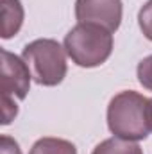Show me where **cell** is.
Returning <instances> with one entry per match:
<instances>
[{"instance_id":"3957f363","label":"cell","mask_w":152,"mask_h":154,"mask_svg":"<svg viewBox=\"0 0 152 154\" xmlns=\"http://www.w3.org/2000/svg\"><path fill=\"white\" fill-rule=\"evenodd\" d=\"M65 45L52 38H39L27 43L22 57L27 63L32 81L39 86H57L65 81L68 72Z\"/></svg>"},{"instance_id":"5b68a950","label":"cell","mask_w":152,"mask_h":154,"mask_svg":"<svg viewBox=\"0 0 152 154\" xmlns=\"http://www.w3.org/2000/svg\"><path fill=\"white\" fill-rule=\"evenodd\" d=\"M32 74L23 57L2 48V95L23 100L31 90Z\"/></svg>"},{"instance_id":"ba28073f","label":"cell","mask_w":152,"mask_h":154,"mask_svg":"<svg viewBox=\"0 0 152 154\" xmlns=\"http://www.w3.org/2000/svg\"><path fill=\"white\" fill-rule=\"evenodd\" d=\"M91 154H143V149L138 145V142H129L113 136L100 142Z\"/></svg>"},{"instance_id":"30bf717a","label":"cell","mask_w":152,"mask_h":154,"mask_svg":"<svg viewBox=\"0 0 152 154\" xmlns=\"http://www.w3.org/2000/svg\"><path fill=\"white\" fill-rule=\"evenodd\" d=\"M136 77H138V82L145 88L152 91V54L143 57L140 63H138V68H136Z\"/></svg>"},{"instance_id":"9c48e42d","label":"cell","mask_w":152,"mask_h":154,"mask_svg":"<svg viewBox=\"0 0 152 154\" xmlns=\"http://www.w3.org/2000/svg\"><path fill=\"white\" fill-rule=\"evenodd\" d=\"M138 25L143 36L152 41V0H147L138 11Z\"/></svg>"},{"instance_id":"7a4b0ae2","label":"cell","mask_w":152,"mask_h":154,"mask_svg":"<svg viewBox=\"0 0 152 154\" xmlns=\"http://www.w3.org/2000/svg\"><path fill=\"white\" fill-rule=\"evenodd\" d=\"M65 50L72 63L81 68L104 65L113 52V32L97 23L74 25L65 36Z\"/></svg>"},{"instance_id":"4fadbf2b","label":"cell","mask_w":152,"mask_h":154,"mask_svg":"<svg viewBox=\"0 0 152 154\" xmlns=\"http://www.w3.org/2000/svg\"><path fill=\"white\" fill-rule=\"evenodd\" d=\"M150 129H152V99H150Z\"/></svg>"},{"instance_id":"6da1fadb","label":"cell","mask_w":152,"mask_h":154,"mask_svg":"<svg viewBox=\"0 0 152 154\" xmlns=\"http://www.w3.org/2000/svg\"><path fill=\"white\" fill-rule=\"evenodd\" d=\"M108 127L113 136L140 142L150 133V99L134 91L123 90L108 104Z\"/></svg>"},{"instance_id":"52a82bcc","label":"cell","mask_w":152,"mask_h":154,"mask_svg":"<svg viewBox=\"0 0 152 154\" xmlns=\"http://www.w3.org/2000/svg\"><path fill=\"white\" fill-rule=\"evenodd\" d=\"M29 154H77L75 145L65 138L45 136L34 142Z\"/></svg>"},{"instance_id":"7c38bea8","label":"cell","mask_w":152,"mask_h":154,"mask_svg":"<svg viewBox=\"0 0 152 154\" xmlns=\"http://www.w3.org/2000/svg\"><path fill=\"white\" fill-rule=\"evenodd\" d=\"M0 154H22V149H20L18 142L13 136L2 134V138H0Z\"/></svg>"},{"instance_id":"8992f818","label":"cell","mask_w":152,"mask_h":154,"mask_svg":"<svg viewBox=\"0 0 152 154\" xmlns=\"http://www.w3.org/2000/svg\"><path fill=\"white\" fill-rule=\"evenodd\" d=\"M25 11L22 0H2V38L11 39L23 25Z\"/></svg>"},{"instance_id":"277c9868","label":"cell","mask_w":152,"mask_h":154,"mask_svg":"<svg viewBox=\"0 0 152 154\" xmlns=\"http://www.w3.org/2000/svg\"><path fill=\"white\" fill-rule=\"evenodd\" d=\"M122 0H75V18L79 23H97L116 32L122 25Z\"/></svg>"},{"instance_id":"8fae6325","label":"cell","mask_w":152,"mask_h":154,"mask_svg":"<svg viewBox=\"0 0 152 154\" xmlns=\"http://www.w3.org/2000/svg\"><path fill=\"white\" fill-rule=\"evenodd\" d=\"M18 115V106L14 102V97H9V95H2V124L4 125H9Z\"/></svg>"}]
</instances>
